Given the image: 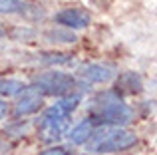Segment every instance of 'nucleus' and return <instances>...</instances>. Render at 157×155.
Listing matches in <instances>:
<instances>
[{
  "label": "nucleus",
  "instance_id": "12",
  "mask_svg": "<svg viewBox=\"0 0 157 155\" xmlns=\"http://www.w3.org/2000/svg\"><path fill=\"white\" fill-rule=\"evenodd\" d=\"M46 36L50 38V42H76V34L66 28H52V30L46 32Z\"/></svg>",
  "mask_w": 157,
  "mask_h": 155
},
{
  "label": "nucleus",
  "instance_id": "1",
  "mask_svg": "<svg viewBox=\"0 0 157 155\" xmlns=\"http://www.w3.org/2000/svg\"><path fill=\"white\" fill-rule=\"evenodd\" d=\"M82 101L80 92H72L68 96L60 97L54 105L44 112L42 119L38 125V135L44 143H56L68 133L70 125V113L78 108V104Z\"/></svg>",
  "mask_w": 157,
  "mask_h": 155
},
{
  "label": "nucleus",
  "instance_id": "9",
  "mask_svg": "<svg viewBox=\"0 0 157 155\" xmlns=\"http://www.w3.org/2000/svg\"><path fill=\"white\" fill-rule=\"evenodd\" d=\"M92 131H94V125L90 123L88 119H84V121H80L76 127H72V131H68V139L72 141L74 145H84L86 141L90 139Z\"/></svg>",
  "mask_w": 157,
  "mask_h": 155
},
{
  "label": "nucleus",
  "instance_id": "3",
  "mask_svg": "<svg viewBox=\"0 0 157 155\" xmlns=\"http://www.w3.org/2000/svg\"><path fill=\"white\" fill-rule=\"evenodd\" d=\"M137 143V135L123 127H100L96 131H92L90 139L86 141L88 151L92 153H119L125 149L133 147Z\"/></svg>",
  "mask_w": 157,
  "mask_h": 155
},
{
  "label": "nucleus",
  "instance_id": "5",
  "mask_svg": "<svg viewBox=\"0 0 157 155\" xmlns=\"http://www.w3.org/2000/svg\"><path fill=\"white\" fill-rule=\"evenodd\" d=\"M117 76V68L107 62H90L78 68V78L86 84H107Z\"/></svg>",
  "mask_w": 157,
  "mask_h": 155
},
{
  "label": "nucleus",
  "instance_id": "7",
  "mask_svg": "<svg viewBox=\"0 0 157 155\" xmlns=\"http://www.w3.org/2000/svg\"><path fill=\"white\" fill-rule=\"evenodd\" d=\"M18 100L14 104V115L16 117H26L36 113L40 108H42V93L34 88V85H26L22 92L18 93Z\"/></svg>",
  "mask_w": 157,
  "mask_h": 155
},
{
  "label": "nucleus",
  "instance_id": "6",
  "mask_svg": "<svg viewBox=\"0 0 157 155\" xmlns=\"http://www.w3.org/2000/svg\"><path fill=\"white\" fill-rule=\"evenodd\" d=\"M54 22L66 30H84L92 24V14L84 8H64L54 14Z\"/></svg>",
  "mask_w": 157,
  "mask_h": 155
},
{
  "label": "nucleus",
  "instance_id": "8",
  "mask_svg": "<svg viewBox=\"0 0 157 155\" xmlns=\"http://www.w3.org/2000/svg\"><path fill=\"white\" fill-rule=\"evenodd\" d=\"M143 89V80L135 72H123L117 76V92L125 93H139Z\"/></svg>",
  "mask_w": 157,
  "mask_h": 155
},
{
  "label": "nucleus",
  "instance_id": "16",
  "mask_svg": "<svg viewBox=\"0 0 157 155\" xmlns=\"http://www.w3.org/2000/svg\"><path fill=\"white\" fill-rule=\"evenodd\" d=\"M0 36H4V30H2V28H0Z\"/></svg>",
  "mask_w": 157,
  "mask_h": 155
},
{
  "label": "nucleus",
  "instance_id": "13",
  "mask_svg": "<svg viewBox=\"0 0 157 155\" xmlns=\"http://www.w3.org/2000/svg\"><path fill=\"white\" fill-rule=\"evenodd\" d=\"M42 62L44 64H52V66H72L74 56L72 54H44Z\"/></svg>",
  "mask_w": 157,
  "mask_h": 155
},
{
  "label": "nucleus",
  "instance_id": "11",
  "mask_svg": "<svg viewBox=\"0 0 157 155\" xmlns=\"http://www.w3.org/2000/svg\"><path fill=\"white\" fill-rule=\"evenodd\" d=\"M28 6H34L28 0H0V12L2 14H24Z\"/></svg>",
  "mask_w": 157,
  "mask_h": 155
},
{
  "label": "nucleus",
  "instance_id": "10",
  "mask_svg": "<svg viewBox=\"0 0 157 155\" xmlns=\"http://www.w3.org/2000/svg\"><path fill=\"white\" fill-rule=\"evenodd\" d=\"M24 88H26V85L20 80H14V78H0V97L18 96Z\"/></svg>",
  "mask_w": 157,
  "mask_h": 155
},
{
  "label": "nucleus",
  "instance_id": "2",
  "mask_svg": "<svg viewBox=\"0 0 157 155\" xmlns=\"http://www.w3.org/2000/svg\"><path fill=\"white\" fill-rule=\"evenodd\" d=\"M133 119V112L123 100L119 97L117 92H101L94 97L92 112H90V123H104L111 127H123Z\"/></svg>",
  "mask_w": 157,
  "mask_h": 155
},
{
  "label": "nucleus",
  "instance_id": "15",
  "mask_svg": "<svg viewBox=\"0 0 157 155\" xmlns=\"http://www.w3.org/2000/svg\"><path fill=\"white\" fill-rule=\"evenodd\" d=\"M6 113H8V104L0 100V119H4V117H6Z\"/></svg>",
  "mask_w": 157,
  "mask_h": 155
},
{
  "label": "nucleus",
  "instance_id": "4",
  "mask_svg": "<svg viewBox=\"0 0 157 155\" xmlns=\"http://www.w3.org/2000/svg\"><path fill=\"white\" fill-rule=\"evenodd\" d=\"M34 88L38 89L42 96H56V97H64L68 93L76 92L78 88V80L72 74L66 72H44V74L34 78Z\"/></svg>",
  "mask_w": 157,
  "mask_h": 155
},
{
  "label": "nucleus",
  "instance_id": "14",
  "mask_svg": "<svg viewBox=\"0 0 157 155\" xmlns=\"http://www.w3.org/2000/svg\"><path fill=\"white\" fill-rule=\"evenodd\" d=\"M40 155H72V153L64 147H48L46 151H42Z\"/></svg>",
  "mask_w": 157,
  "mask_h": 155
}]
</instances>
